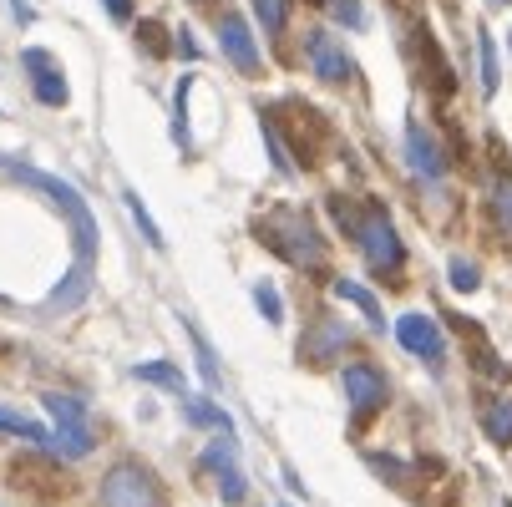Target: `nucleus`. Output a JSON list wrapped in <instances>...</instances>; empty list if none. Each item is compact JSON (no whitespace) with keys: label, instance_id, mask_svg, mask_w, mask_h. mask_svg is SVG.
Masks as SVG:
<instances>
[{"label":"nucleus","instance_id":"nucleus-6","mask_svg":"<svg viewBox=\"0 0 512 507\" xmlns=\"http://www.w3.org/2000/svg\"><path fill=\"white\" fill-rule=\"evenodd\" d=\"M340 386H345V401H350L355 421L376 416L386 406V376H381V366H371V360H350V366L340 371Z\"/></svg>","mask_w":512,"mask_h":507},{"label":"nucleus","instance_id":"nucleus-8","mask_svg":"<svg viewBox=\"0 0 512 507\" xmlns=\"http://www.w3.org/2000/svg\"><path fill=\"white\" fill-rule=\"evenodd\" d=\"M396 340L416 360H426V366H442V355H447V340H442V330H436L431 315H401L396 320Z\"/></svg>","mask_w":512,"mask_h":507},{"label":"nucleus","instance_id":"nucleus-31","mask_svg":"<svg viewBox=\"0 0 512 507\" xmlns=\"http://www.w3.org/2000/svg\"><path fill=\"white\" fill-rule=\"evenodd\" d=\"M11 16H16V21H21V26H31V21H36V11H31V6H26V0H11Z\"/></svg>","mask_w":512,"mask_h":507},{"label":"nucleus","instance_id":"nucleus-22","mask_svg":"<svg viewBox=\"0 0 512 507\" xmlns=\"http://www.w3.org/2000/svg\"><path fill=\"white\" fill-rule=\"evenodd\" d=\"M234 462H239V447H234L229 431H224V442L213 437V442L203 447V467H208V472H224V467H234Z\"/></svg>","mask_w":512,"mask_h":507},{"label":"nucleus","instance_id":"nucleus-24","mask_svg":"<svg viewBox=\"0 0 512 507\" xmlns=\"http://www.w3.org/2000/svg\"><path fill=\"white\" fill-rule=\"evenodd\" d=\"M447 279H452V289H462V295H472V289L482 284V269H477L472 259H462V254H457V259L447 264Z\"/></svg>","mask_w":512,"mask_h":507},{"label":"nucleus","instance_id":"nucleus-27","mask_svg":"<svg viewBox=\"0 0 512 507\" xmlns=\"http://www.w3.org/2000/svg\"><path fill=\"white\" fill-rule=\"evenodd\" d=\"M137 41H142V51H148V56H163L168 51V31L158 21H137Z\"/></svg>","mask_w":512,"mask_h":507},{"label":"nucleus","instance_id":"nucleus-19","mask_svg":"<svg viewBox=\"0 0 512 507\" xmlns=\"http://www.w3.org/2000/svg\"><path fill=\"white\" fill-rule=\"evenodd\" d=\"M482 426H487V437H492L497 447H507V442H512V401L487 406V411H482Z\"/></svg>","mask_w":512,"mask_h":507},{"label":"nucleus","instance_id":"nucleus-17","mask_svg":"<svg viewBox=\"0 0 512 507\" xmlns=\"http://www.w3.org/2000/svg\"><path fill=\"white\" fill-rule=\"evenodd\" d=\"M122 203H127V213H132V224L142 229V239H148L153 249H168V239H163V229L153 224V213H148V203L137 198V188H122Z\"/></svg>","mask_w":512,"mask_h":507},{"label":"nucleus","instance_id":"nucleus-11","mask_svg":"<svg viewBox=\"0 0 512 507\" xmlns=\"http://www.w3.org/2000/svg\"><path fill=\"white\" fill-rule=\"evenodd\" d=\"M406 163H411L416 178H426V183H442V178H447V158H442L436 137H431L421 122H406Z\"/></svg>","mask_w":512,"mask_h":507},{"label":"nucleus","instance_id":"nucleus-16","mask_svg":"<svg viewBox=\"0 0 512 507\" xmlns=\"http://www.w3.org/2000/svg\"><path fill=\"white\" fill-rule=\"evenodd\" d=\"M0 431H6V437H26V442H36V447H56V431H46L41 421L16 416V411H0Z\"/></svg>","mask_w":512,"mask_h":507},{"label":"nucleus","instance_id":"nucleus-28","mask_svg":"<svg viewBox=\"0 0 512 507\" xmlns=\"http://www.w3.org/2000/svg\"><path fill=\"white\" fill-rule=\"evenodd\" d=\"M497 224L512 234V183H502V188H497Z\"/></svg>","mask_w":512,"mask_h":507},{"label":"nucleus","instance_id":"nucleus-25","mask_svg":"<svg viewBox=\"0 0 512 507\" xmlns=\"http://www.w3.org/2000/svg\"><path fill=\"white\" fill-rule=\"evenodd\" d=\"M254 305H259V315H264L269 325H284V305H279V295H274V284H269V279L254 284Z\"/></svg>","mask_w":512,"mask_h":507},{"label":"nucleus","instance_id":"nucleus-21","mask_svg":"<svg viewBox=\"0 0 512 507\" xmlns=\"http://www.w3.org/2000/svg\"><path fill=\"white\" fill-rule=\"evenodd\" d=\"M249 6H254V16H259V26H264L269 36L284 31V21H289V0H249Z\"/></svg>","mask_w":512,"mask_h":507},{"label":"nucleus","instance_id":"nucleus-5","mask_svg":"<svg viewBox=\"0 0 512 507\" xmlns=\"http://www.w3.org/2000/svg\"><path fill=\"white\" fill-rule=\"evenodd\" d=\"M41 406L51 411L56 421V452L71 457V462H82L92 452V426H87V406L77 396H61V391H46Z\"/></svg>","mask_w":512,"mask_h":507},{"label":"nucleus","instance_id":"nucleus-18","mask_svg":"<svg viewBox=\"0 0 512 507\" xmlns=\"http://www.w3.org/2000/svg\"><path fill=\"white\" fill-rule=\"evenodd\" d=\"M183 330H188V340H193V355H198V371H203V381H208V386H218V381H224V371H218V355H213L208 335H203L198 325H188V320H183Z\"/></svg>","mask_w":512,"mask_h":507},{"label":"nucleus","instance_id":"nucleus-14","mask_svg":"<svg viewBox=\"0 0 512 507\" xmlns=\"http://www.w3.org/2000/svg\"><path fill=\"white\" fill-rule=\"evenodd\" d=\"M183 416H188V426H213V431H229V437H234V416L224 406H213L208 396H188Z\"/></svg>","mask_w":512,"mask_h":507},{"label":"nucleus","instance_id":"nucleus-13","mask_svg":"<svg viewBox=\"0 0 512 507\" xmlns=\"http://www.w3.org/2000/svg\"><path fill=\"white\" fill-rule=\"evenodd\" d=\"M335 295H340V300H350V305H355L365 320H371L376 330H386V310H381V300H376L360 279H335Z\"/></svg>","mask_w":512,"mask_h":507},{"label":"nucleus","instance_id":"nucleus-33","mask_svg":"<svg viewBox=\"0 0 512 507\" xmlns=\"http://www.w3.org/2000/svg\"><path fill=\"white\" fill-rule=\"evenodd\" d=\"M279 507H289V502H279Z\"/></svg>","mask_w":512,"mask_h":507},{"label":"nucleus","instance_id":"nucleus-23","mask_svg":"<svg viewBox=\"0 0 512 507\" xmlns=\"http://www.w3.org/2000/svg\"><path fill=\"white\" fill-rule=\"evenodd\" d=\"M213 477H218V492H224V502H229V507H239V502L249 497V482H244L239 462H234V467H224V472H213Z\"/></svg>","mask_w":512,"mask_h":507},{"label":"nucleus","instance_id":"nucleus-26","mask_svg":"<svg viewBox=\"0 0 512 507\" xmlns=\"http://www.w3.org/2000/svg\"><path fill=\"white\" fill-rule=\"evenodd\" d=\"M325 11L340 21V26H350V31H360L365 26V11H360V0H325Z\"/></svg>","mask_w":512,"mask_h":507},{"label":"nucleus","instance_id":"nucleus-30","mask_svg":"<svg viewBox=\"0 0 512 507\" xmlns=\"http://www.w3.org/2000/svg\"><path fill=\"white\" fill-rule=\"evenodd\" d=\"M112 21H132V0H102Z\"/></svg>","mask_w":512,"mask_h":507},{"label":"nucleus","instance_id":"nucleus-4","mask_svg":"<svg viewBox=\"0 0 512 507\" xmlns=\"http://www.w3.org/2000/svg\"><path fill=\"white\" fill-rule=\"evenodd\" d=\"M350 239L360 244L365 264H371L376 274H396V269H401V259H406L401 234H396V224L386 219L381 208H365V219L355 224V234H350Z\"/></svg>","mask_w":512,"mask_h":507},{"label":"nucleus","instance_id":"nucleus-35","mask_svg":"<svg viewBox=\"0 0 512 507\" xmlns=\"http://www.w3.org/2000/svg\"><path fill=\"white\" fill-rule=\"evenodd\" d=\"M507 41H512V36H507Z\"/></svg>","mask_w":512,"mask_h":507},{"label":"nucleus","instance_id":"nucleus-34","mask_svg":"<svg viewBox=\"0 0 512 507\" xmlns=\"http://www.w3.org/2000/svg\"><path fill=\"white\" fill-rule=\"evenodd\" d=\"M497 6H502V0H497Z\"/></svg>","mask_w":512,"mask_h":507},{"label":"nucleus","instance_id":"nucleus-32","mask_svg":"<svg viewBox=\"0 0 512 507\" xmlns=\"http://www.w3.org/2000/svg\"><path fill=\"white\" fill-rule=\"evenodd\" d=\"M284 482H289V492H295V497H310V492H305V482L295 477V467H284Z\"/></svg>","mask_w":512,"mask_h":507},{"label":"nucleus","instance_id":"nucleus-20","mask_svg":"<svg viewBox=\"0 0 512 507\" xmlns=\"http://www.w3.org/2000/svg\"><path fill=\"white\" fill-rule=\"evenodd\" d=\"M477 56H482V97H497V46H492V31H477Z\"/></svg>","mask_w":512,"mask_h":507},{"label":"nucleus","instance_id":"nucleus-12","mask_svg":"<svg viewBox=\"0 0 512 507\" xmlns=\"http://www.w3.org/2000/svg\"><path fill=\"white\" fill-rule=\"evenodd\" d=\"M132 376L148 381V386H163V391H173V396H188V381H183V371L173 366V360H137Z\"/></svg>","mask_w":512,"mask_h":507},{"label":"nucleus","instance_id":"nucleus-2","mask_svg":"<svg viewBox=\"0 0 512 507\" xmlns=\"http://www.w3.org/2000/svg\"><path fill=\"white\" fill-rule=\"evenodd\" d=\"M254 234L279 259H289V264L305 269V274L325 264V239H320L315 219H310V213H300V208H269L264 219H254Z\"/></svg>","mask_w":512,"mask_h":507},{"label":"nucleus","instance_id":"nucleus-1","mask_svg":"<svg viewBox=\"0 0 512 507\" xmlns=\"http://www.w3.org/2000/svg\"><path fill=\"white\" fill-rule=\"evenodd\" d=\"M0 173H11L16 183H26V188L46 193V198L66 213V224H71V244H77V259H71L66 279L56 284V295L46 300V310H56V315L77 310V305L92 295V264H97V219H92L87 198H82L77 188H71L66 178L41 173V168H31V163H16V158H6V153H0Z\"/></svg>","mask_w":512,"mask_h":507},{"label":"nucleus","instance_id":"nucleus-3","mask_svg":"<svg viewBox=\"0 0 512 507\" xmlns=\"http://www.w3.org/2000/svg\"><path fill=\"white\" fill-rule=\"evenodd\" d=\"M97 497H102V507H168L163 482L142 467V462H117V467H107Z\"/></svg>","mask_w":512,"mask_h":507},{"label":"nucleus","instance_id":"nucleus-7","mask_svg":"<svg viewBox=\"0 0 512 507\" xmlns=\"http://www.w3.org/2000/svg\"><path fill=\"white\" fill-rule=\"evenodd\" d=\"M218 51L234 61L239 77H259V71H264L259 41H254V31H249V21H244L239 11H224V16H218Z\"/></svg>","mask_w":512,"mask_h":507},{"label":"nucleus","instance_id":"nucleus-10","mask_svg":"<svg viewBox=\"0 0 512 507\" xmlns=\"http://www.w3.org/2000/svg\"><path fill=\"white\" fill-rule=\"evenodd\" d=\"M21 61H26V71H31L36 102H41V107H66V77H61L56 56H51V51H41V46H26V51H21Z\"/></svg>","mask_w":512,"mask_h":507},{"label":"nucleus","instance_id":"nucleus-15","mask_svg":"<svg viewBox=\"0 0 512 507\" xmlns=\"http://www.w3.org/2000/svg\"><path fill=\"white\" fill-rule=\"evenodd\" d=\"M198 77L188 71V77H178V92H173V142L183 153H193V132H188V97H193Z\"/></svg>","mask_w":512,"mask_h":507},{"label":"nucleus","instance_id":"nucleus-29","mask_svg":"<svg viewBox=\"0 0 512 507\" xmlns=\"http://www.w3.org/2000/svg\"><path fill=\"white\" fill-rule=\"evenodd\" d=\"M173 46H178L183 56H198V51H203V46L193 41V31H188V26H178V36H173Z\"/></svg>","mask_w":512,"mask_h":507},{"label":"nucleus","instance_id":"nucleus-9","mask_svg":"<svg viewBox=\"0 0 512 507\" xmlns=\"http://www.w3.org/2000/svg\"><path fill=\"white\" fill-rule=\"evenodd\" d=\"M305 56H310L320 82H330V87H345L350 82V56H345V46L330 31H310L305 36Z\"/></svg>","mask_w":512,"mask_h":507}]
</instances>
